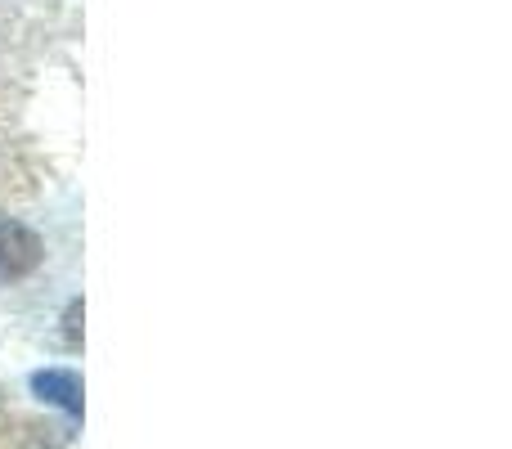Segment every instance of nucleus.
Instances as JSON below:
<instances>
[{"instance_id": "nucleus-1", "label": "nucleus", "mask_w": 512, "mask_h": 449, "mask_svg": "<svg viewBox=\"0 0 512 449\" xmlns=\"http://www.w3.org/2000/svg\"><path fill=\"white\" fill-rule=\"evenodd\" d=\"M45 265V238L18 216H0V279L18 283Z\"/></svg>"}, {"instance_id": "nucleus-2", "label": "nucleus", "mask_w": 512, "mask_h": 449, "mask_svg": "<svg viewBox=\"0 0 512 449\" xmlns=\"http://www.w3.org/2000/svg\"><path fill=\"white\" fill-rule=\"evenodd\" d=\"M32 396L50 409H63L68 418H81V405H86V387H81V373L77 369H36L27 378Z\"/></svg>"}, {"instance_id": "nucleus-3", "label": "nucleus", "mask_w": 512, "mask_h": 449, "mask_svg": "<svg viewBox=\"0 0 512 449\" xmlns=\"http://www.w3.org/2000/svg\"><path fill=\"white\" fill-rule=\"evenodd\" d=\"M77 319H81V301H72V306H68V315H63V333H68V346H77V342H81V333H77Z\"/></svg>"}]
</instances>
